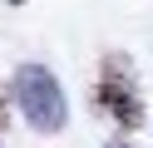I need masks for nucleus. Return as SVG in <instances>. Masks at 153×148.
<instances>
[{
  "instance_id": "nucleus-1",
  "label": "nucleus",
  "mask_w": 153,
  "mask_h": 148,
  "mask_svg": "<svg viewBox=\"0 0 153 148\" xmlns=\"http://www.w3.org/2000/svg\"><path fill=\"white\" fill-rule=\"evenodd\" d=\"M10 94H15V104H20L25 123H30L35 133H59V128L69 123V99H64L59 79L45 64H20L15 79H10Z\"/></svg>"
},
{
  "instance_id": "nucleus-2",
  "label": "nucleus",
  "mask_w": 153,
  "mask_h": 148,
  "mask_svg": "<svg viewBox=\"0 0 153 148\" xmlns=\"http://www.w3.org/2000/svg\"><path fill=\"white\" fill-rule=\"evenodd\" d=\"M94 109L99 114H109L114 123L123 128V133H133V128L143 123V94H138V79H133V59L119 54V49H109L99 64V74H94V89H89Z\"/></svg>"
},
{
  "instance_id": "nucleus-3",
  "label": "nucleus",
  "mask_w": 153,
  "mask_h": 148,
  "mask_svg": "<svg viewBox=\"0 0 153 148\" xmlns=\"http://www.w3.org/2000/svg\"><path fill=\"white\" fill-rule=\"evenodd\" d=\"M10 99H15V94H0V128L10 123Z\"/></svg>"
},
{
  "instance_id": "nucleus-4",
  "label": "nucleus",
  "mask_w": 153,
  "mask_h": 148,
  "mask_svg": "<svg viewBox=\"0 0 153 148\" xmlns=\"http://www.w3.org/2000/svg\"><path fill=\"white\" fill-rule=\"evenodd\" d=\"M109 148H133V138H109Z\"/></svg>"
},
{
  "instance_id": "nucleus-5",
  "label": "nucleus",
  "mask_w": 153,
  "mask_h": 148,
  "mask_svg": "<svg viewBox=\"0 0 153 148\" xmlns=\"http://www.w3.org/2000/svg\"><path fill=\"white\" fill-rule=\"evenodd\" d=\"M10 5H25V0H10Z\"/></svg>"
}]
</instances>
